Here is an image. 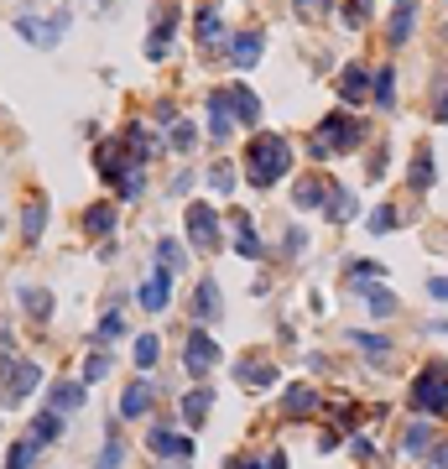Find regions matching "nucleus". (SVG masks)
<instances>
[{"label":"nucleus","instance_id":"obj_45","mask_svg":"<svg viewBox=\"0 0 448 469\" xmlns=\"http://www.w3.org/2000/svg\"><path fill=\"white\" fill-rule=\"evenodd\" d=\"M281 251H287V256H302V251H308V230H298V225H292V230H287V240H281Z\"/></svg>","mask_w":448,"mask_h":469},{"label":"nucleus","instance_id":"obj_13","mask_svg":"<svg viewBox=\"0 0 448 469\" xmlns=\"http://www.w3.org/2000/svg\"><path fill=\"white\" fill-rule=\"evenodd\" d=\"M177 32V5L172 11H157V22H151V43H147V58L151 63H162L167 58V37Z\"/></svg>","mask_w":448,"mask_h":469},{"label":"nucleus","instance_id":"obj_41","mask_svg":"<svg viewBox=\"0 0 448 469\" xmlns=\"http://www.w3.org/2000/svg\"><path fill=\"white\" fill-rule=\"evenodd\" d=\"M120 459H126V448H120V438L110 433V438H105V454H100V469H120Z\"/></svg>","mask_w":448,"mask_h":469},{"label":"nucleus","instance_id":"obj_12","mask_svg":"<svg viewBox=\"0 0 448 469\" xmlns=\"http://www.w3.org/2000/svg\"><path fill=\"white\" fill-rule=\"evenodd\" d=\"M365 94H370V68H365V63H344L339 68V100L360 105Z\"/></svg>","mask_w":448,"mask_h":469},{"label":"nucleus","instance_id":"obj_54","mask_svg":"<svg viewBox=\"0 0 448 469\" xmlns=\"http://www.w3.org/2000/svg\"><path fill=\"white\" fill-rule=\"evenodd\" d=\"M443 5H448V0H443Z\"/></svg>","mask_w":448,"mask_h":469},{"label":"nucleus","instance_id":"obj_23","mask_svg":"<svg viewBox=\"0 0 448 469\" xmlns=\"http://www.w3.org/2000/svg\"><path fill=\"white\" fill-rule=\"evenodd\" d=\"M79 407H84V386L58 381L52 391H47V412H79Z\"/></svg>","mask_w":448,"mask_h":469},{"label":"nucleus","instance_id":"obj_32","mask_svg":"<svg viewBox=\"0 0 448 469\" xmlns=\"http://www.w3.org/2000/svg\"><path fill=\"white\" fill-rule=\"evenodd\" d=\"M365 292V302H370V313H381V319H391L402 302H396V292H386V287H360Z\"/></svg>","mask_w":448,"mask_h":469},{"label":"nucleus","instance_id":"obj_36","mask_svg":"<svg viewBox=\"0 0 448 469\" xmlns=\"http://www.w3.org/2000/svg\"><path fill=\"white\" fill-rule=\"evenodd\" d=\"M235 469H287V454H281V448H266L256 459H240Z\"/></svg>","mask_w":448,"mask_h":469},{"label":"nucleus","instance_id":"obj_33","mask_svg":"<svg viewBox=\"0 0 448 469\" xmlns=\"http://www.w3.org/2000/svg\"><path fill=\"white\" fill-rule=\"evenodd\" d=\"M130 355H136V365H141V370H151V365H157V355H162V340H157V334H141V340L130 344Z\"/></svg>","mask_w":448,"mask_h":469},{"label":"nucleus","instance_id":"obj_24","mask_svg":"<svg viewBox=\"0 0 448 469\" xmlns=\"http://www.w3.org/2000/svg\"><path fill=\"white\" fill-rule=\"evenodd\" d=\"M360 282H386V266L381 261H349V266H344V287L360 292Z\"/></svg>","mask_w":448,"mask_h":469},{"label":"nucleus","instance_id":"obj_22","mask_svg":"<svg viewBox=\"0 0 448 469\" xmlns=\"http://www.w3.org/2000/svg\"><path fill=\"white\" fill-rule=\"evenodd\" d=\"M147 407H151V386L147 381H130L126 391H120V417H147Z\"/></svg>","mask_w":448,"mask_h":469},{"label":"nucleus","instance_id":"obj_35","mask_svg":"<svg viewBox=\"0 0 448 469\" xmlns=\"http://www.w3.org/2000/svg\"><path fill=\"white\" fill-rule=\"evenodd\" d=\"M63 433V417L58 412H43L37 423H32V444H47V438H58Z\"/></svg>","mask_w":448,"mask_h":469},{"label":"nucleus","instance_id":"obj_2","mask_svg":"<svg viewBox=\"0 0 448 469\" xmlns=\"http://www.w3.org/2000/svg\"><path fill=\"white\" fill-rule=\"evenodd\" d=\"M412 412L417 417H448V365L433 360L412 381Z\"/></svg>","mask_w":448,"mask_h":469},{"label":"nucleus","instance_id":"obj_40","mask_svg":"<svg viewBox=\"0 0 448 469\" xmlns=\"http://www.w3.org/2000/svg\"><path fill=\"white\" fill-rule=\"evenodd\" d=\"M209 183H214V193H219V198H230V193H235V172L224 168V162H214Z\"/></svg>","mask_w":448,"mask_h":469},{"label":"nucleus","instance_id":"obj_20","mask_svg":"<svg viewBox=\"0 0 448 469\" xmlns=\"http://www.w3.org/2000/svg\"><path fill=\"white\" fill-rule=\"evenodd\" d=\"M193 319H198V323L219 319V282H214V277L198 282V292H193Z\"/></svg>","mask_w":448,"mask_h":469},{"label":"nucleus","instance_id":"obj_17","mask_svg":"<svg viewBox=\"0 0 448 469\" xmlns=\"http://www.w3.org/2000/svg\"><path fill=\"white\" fill-rule=\"evenodd\" d=\"M209 412H214V391H209V386H198V391L183 397V423H188V427H204V423H209Z\"/></svg>","mask_w":448,"mask_h":469},{"label":"nucleus","instance_id":"obj_50","mask_svg":"<svg viewBox=\"0 0 448 469\" xmlns=\"http://www.w3.org/2000/svg\"><path fill=\"white\" fill-rule=\"evenodd\" d=\"M427 469H448V444H438L433 454H427Z\"/></svg>","mask_w":448,"mask_h":469},{"label":"nucleus","instance_id":"obj_16","mask_svg":"<svg viewBox=\"0 0 448 469\" xmlns=\"http://www.w3.org/2000/svg\"><path fill=\"white\" fill-rule=\"evenodd\" d=\"M329 183L323 177H298V188H292V204L298 209H329Z\"/></svg>","mask_w":448,"mask_h":469},{"label":"nucleus","instance_id":"obj_26","mask_svg":"<svg viewBox=\"0 0 448 469\" xmlns=\"http://www.w3.org/2000/svg\"><path fill=\"white\" fill-rule=\"evenodd\" d=\"M370 100H376L381 110H396V73H391V68L370 73Z\"/></svg>","mask_w":448,"mask_h":469},{"label":"nucleus","instance_id":"obj_52","mask_svg":"<svg viewBox=\"0 0 448 469\" xmlns=\"http://www.w3.org/2000/svg\"><path fill=\"white\" fill-rule=\"evenodd\" d=\"M427 292H433L438 302H448V277H433V282H427Z\"/></svg>","mask_w":448,"mask_h":469},{"label":"nucleus","instance_id":"obj_29","mask_svg":"<svg viewBox=\"0 0 448 469\" xmlns=\"http://www.w3.org/2000/svg\"><path fill=\"white\" fill-rule=\"evenodd\" d=\"M198 43L204 47H214V43H224V22H219V11H198Z\"/></svg>","mask_w":448,"mask_h":469},{"label":"nucleus","instance_id":"obj_42","mask_svg":"<svg viewBox=\"0 0 448 469\" xmlns=\"http://www.w3.org/2000/svg\"><path fill=\"white\" fill-rule=\"evenodd\" d=\"M365 225H370V234H386V230H396V209H376V214H370V219H365Z\"/></svg>","mask_w":448,"mask_h":469},{"label":"nucleus","instance_id":"obj_38","mask_svg":"<svg viewBox=\"0 0 448 469\" xmlns=\"http://www.w3.org/2000/svg\"><path fill=\"white\" fill-rule=\"evenodd\" d=\"M120 334H126V319H120V313H105V319H100V329H94V340H100V344L120 340Z\"/></svg>","mask_w":448,"mask_h":469},{"label":"nucleus","instance_id":"obj_51","mask_svg":"<svg viewBox=\"0 0 448 469\" xmlns=\"http://www.w3.org/2000/svg\"><path fill=\"white\" fill-rule=\"evenodd\" d=\"M349 448H355V459H376V444H370V438H355Z\"/></svg>","mask_w":448,"mask_h":469},{"label":"nucleus","instance_id":"obj_49","mask_svg":"<svg viewBox=\"0 0 448 469\" xmlns=\"http://www.w3.org/2000/svg\"><path fill=\"white\" fill-rule=\"evenodd\" d=\"M433 120H448V79H438V94H433Z\"/></svg>","mask_w":448,"mask_h":469},{"label":"nucleus","instance_id":"obj_48","mask_svg":"<svg viewBox=\"0 0 448 469\" xmlns=\"http://www.w3.org/2000/svg\"><path fill=\"white\" fill-rule=\"evenodd\" d=\"M292 5H298V16H329L334 0H292Z\"/></svg>","mask_w":448,"mask_h":469},{"label":"nucleus","instance_id":"obj_25","mask_svg":"<svg viewBox=\"0 0 448 469\" xmlns=\"http://www.w3.org/2000/svg\"><path fill=\"white\" fill-rule=\"evenodd\" d=\"M412 26H417V11H412V5H396V16L386 22V43H391V47H402L406 37H412Z\"/></svg>","mask_w":448,"mask_h":469},{"label":"nucleus","instance_id":"obj_14","mask_svg":"<svg viewBox=\"0 0 448 469\" xmlns=\"http://www.w3.org/2000/svg\"><path fill=\"white\" fill-rule=\"evenodd\" d=\"M433 448H438V444H433V427H427L423 417L402 427V459H427Z\"/></svg>","mask_w":448,"mask_h":469},{"label":"nucleus","instance_id":"obj_9","mask_svg":"<svg viewBox=\"0 0 448 469\" xmlns=\"http://www.w3.org/2000/svg\"><path fill=\"white\" fill-rule=\"evenodd\" d=\"M63 26H68V11H58L52 22H37V16H22V22H16V32H22V37H26L32 47H52V43H58V32H63Z\"/></svg>","mask_w":448,"mask_h":469},{"label":"nucleus","instance_id":"obj_18","mask_svg":"<svg viewBox=\"0 0 448 469\" xmlns=\"http://www.w3.org/2000/svg\"><path fill=\"white\" fill-rule=\"evenodd\" d=\"M230 105H235V126H251V130H256L261 100L251 94V89H245V84H230Z\"/></svg>","mask_w":448,"mask_h":469},{"label":"nucleus","instance_id":"obj_28","mask_svg":"<svg viewBox=\"0 0 448 469\" xmlns=\"http://www.w3.org/2000/svg\"><path fill=\"white\" fill-rule=\"evenodd\" d=\"M323 214H329L334 225H349V219H355V193H349V188H334V193H329V209H323Z\"/></svg>","mask_w":448,"mask_h":469},{"label":"nucleus","instance_id":"obj_37","mask_svg":"<svg viewBox=\"0 0 448 469\" xmlns=\"http://www.w3.org/2000/svg\"><path fill=\"white\" fill-rule=\"evenodd\" d=\"M183 251H177V245H172V240H162V245H157V266H162V272H172V277H177V272H183Z\"/></svg>","mask_w":448,"mask_h":469},{"label":"nucleus","instance_id":"obj_8","mask_svg":"<svg viewBox=\"0 0 448 469\" xmlns=\"http://www.w3.org/2000/svg\"><path fill=\"white\" fill-rule=\"evenodd\" d=\"M235 381L245 386V391H266V386H277V365L266 360V355H245V360L235 365Z\"/></svg>","mask_w":448,"mask_h":469},{"label":"nucleus","instance_id":"obj_53","mask_svg":"<svg viewBox=\"0 0 448 469\" xmlns=\"http://www.w3.org/2000/svg\"><path fill=\"white\" fill-rule=\"evenodd\" d=\"M167 469H172V464H167ZM177 469H183V464H177Z\"/></svg>","mask_w":448,"mask_h":469},{"label":"nucleus","instance_id":"obj_39","mask_svg":"<svg viewBox=\"0 0 448 469\" xmlns=\"http://www.w3.org/2000/svg\"><path fill=\"white\" fill-rule=\"evenodd\" d=\"M22 302L37 313V319H52V298H47V292H37V287H22Z\"/></svg>","mask_w":448,"mask_h":469},{"label":"nucleus","instance_id":"obj_27","mask_svg":"<svg viewBox=\"0 0 448 469\" xmlns=\"http://www.w3.org/2000/svg\"><path fill=\"white\" fill-rule=\"evenodd\" d=\"M43 219H47V204H43V198H26V214H22V240H26V245H37V240H43Z\"/></svg>","mask_w":448,"mask_h":469},{"label":"nucleus","instance_id":"obj_19","mask_svg":"<svg viewBox=\"0 0 448 469\" xmlns=\"http://www.w3.org/2000/svg\"><path fill=\"white\" fill-rule=\"evenodd\" d=\"M261 53H266V43H261V32H240L235 43H230V58H235V68H256Z\"/></svg>","mask_w":448,"mask_h":469},{"label":"nucleus","instance_id":"obj_3","mask_svg":"<svg viewBox=\"0 0 448 469\" xmlns=\"http://www.w3.org/2000/svg\"><path fill=\"white\" fill-rule=\"evenodd\" d=\"M365 120L360 115H329V120H319V136H313V157H334V151H355L365 141Z\"/></svg>","mask_w":448,"mask_h":469},{"label":"nucleus","instance_id":"obj_4","mask_svg":"<svg viewBox=\"0 0 448 469\" xmlns=\"http://www.w3.org/2000/svg\"><path fill=\"white\" fill-rule=\"evenodd\" d=\"M214 365H219V340L198 323V329H188V344H183V370H188L193 381H204Z\"/></svg>","mask_w":448,"mask_h":469},{"label":"nucleus","instance_id":"obj_21","mask_svg":"<svg viewBox=\"0 0 448 469\" xmlns=\"http://www.w3.org/2000/svg\"><path fill=\"white\" fill-rule=\"evenodd\" d=\"M433 177H438V168H433V151L417 147V151H412V168H406V183H412L417 193H427V188H433Z\"/></svg>","mask_w":448,"mask_h":469},{"label":"nucleus","instance_id":"obj_34","mask_svg":"<svg viewBox=\"0 0 448 469\" xmlns=\"http://www.w3.org/2000/svg\"><path fill=\"white\" fill-rule=\"evenodd\" d=\"M32 464H37V444H32V438L11 444V454H5V469H32Z\"/></svg>","mask_w":448,"mask_h":469},{"label":"nucleus","instance_id":"obj_47","mask_svg":"<svg viewBox=\"0 0 448 469\" xmlns=\"http://www.w3.org/2000/svg\"><path fill=\"white\" fill-rule=\"evenodd\" d=\"M167 136H172V147H177V151H193V141H198V136H193V126H183V120H177Z\"/></svg>","mask_w":448,"mask_h":469},{"label":"nucleus","instance_id":"obj_15","mask_svg":"<svg viewBox=\"0 0 448 469\" xmlns=\"http://www.w3.org/2000/svg\"><path fill=\"white\" fill-rule=\"evenodd\" d=\"M230 245H235L245 261H261V256H266V245H261V234H256V225H251V214H235V240H230Z\"/></svg>","mask_w":448,"mask_h":469},{"label":"nucleus","instance_id":"obj_10","mask_svg":"<svg viewBox=\"0 0 448 469\" xmlns=\"http://www.w3.org/2000/svg\"><path fill=\"white\" fill-rule=\"evenodd\" d=\"M209 130H214V141H224V136L235 130V105H230V89H214V94H209Z\"/></svg>","mask_w":448,"mask_h":469},{"label":"nucleus","instance_id":"obj_1","mask_svg":"<svg viewBox=\"0 0 448 469\" xmlns=\"http://www.w3.org/2000/svg\"><path fill=\"white\" fill-rule=\"evenodd\" d=\"M287 172H292V141L277 136V130H256L251 147H245V177H251L256 188H272Z\"/></svg>","mask_w":448,"mask_h":469},{"label":"nucleus","instance_id":"obj_46","mask_svg":"<svg viewBox=\"0 0 448 469\" xmlns=\"http://www.w3.org/2000/svg\"><path fill=\"white\" fill-rule=\"evenodd\" d=\"M141 188H147V177H141V172H126V177H120V198H141Z\"/></svg>","mask_w":448,"mask_h":469},{"label":"nucleus","instance_id":"obj_30","mask_svg":"<svg viewBox=\"0 0 448 469\" xmlns=\"http://www.w3.org/2000/svg\"><path fill=\"white\" fill-rule=\"evenodd\" d=\"M349 340L360 344V349H365V355H370L376 365H381V360H391V340H386V334H360V329H355Z\"/></svg>","mask_w":448,"mask_h":469},{"label":"nucleus","instance_id":"obj_7","mask_svg":"<svg viewBox=\"0 0 448 469\" xmlns=\"http://www.w3.org/2000/svg\"><path fill=\"white\" fill-rule=\"evenodd\" d=\"M319 407H323V397L313 391V386H287V397H281V417H287V423H308Z\"/></svg>","mask_w":448,"mask_h":469},{"label":"nucleus","instance_id":"obj_11","mask_svg":"<svg viewBox=\"0 0 448 469\" xmlns=\"http://www.w3.org/2000/svg\"><path fill=\"white\" fill-rule=\"evenodd\" d=\"M172 272H151L147 282H141V292H136V302H141V308H147V313H162V308H167L172 302Z\"/></svg>","mask_w":448,"mask_h":469},{"label":"nucleus","instance_id":"obj_31","mask_svg":"<svg viewBox=\"0 0 448 469\" xmlns=\"http://www.w3.org/2000/svg\"><path fill=\"white\" fill-rule=\"evenodd\" d=\"M84 230L89 234H110V230H115V204H94V209L84 214Z\"/></svg>","mask_w":448,"mask_h":469},{"label":"nucleus","instance_id":"obj_5","mask_svg":"<svg viewBox=\"0 0 448 469\" xmlns=\"http://www.w3.org/2000/svg\"><path fill=\"white\" fill-rule=\"evenodd\" d=\"M188 245L193 251H219V245H224L219 209H214V204H188Z\"/></svg>","mask_w":448,"mask_h":469},{"label":"nucleus","instance_id":"obj_44","mask_svg":"<svg viewBox=\"0 0 448 469\" xmlns=\"http://www.w3.org/2000/svg\"><path fill=\"white\" fill-rule=\"evenodd\" d=\"M344 22L365 26V22H370V0H349V5H344Z\"/></svg>","mask_w":448,"mask_h":469},{"label":"nucleus","instance_id":"obj_43","mask_svg":"<svg viewBox=\"0 0 448 469\" xmlns=\"http://www.w3.org/2000/svg\"><path fill=\"white\" fill-rule=\"evenodd\" d=\"M110 376V355H89L84 360V381H105Z\"/></svg>","mask_w":448,"mask_h":469},{"label":"nucleus","instance_id":"obj_6","mask_svg":"<svg viewBox=\"0 0 448 469\" xmlns=\"http://www.w3.org/2000/svg\"><path fill=\"white\" fill-rule=\"evenodd\" d=\"M37 381H43V370H37L32 360H5L0 365V397H5L11 407L26 402V397L37 391Z\"/></svg>","mask_w":448,"mask_h":469}]
</instances>
